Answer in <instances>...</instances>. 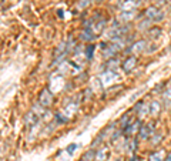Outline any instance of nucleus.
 <instances>
[{
    "mask_svg": "<svg viewBox=\"0 0 171 161\" xmlns=\"http://www.w3.org/2000/svg\"><path fill=\"white\" fill-rule=\"evenodd\" d=\"M52 100H53L52 93H49L47 90H44L40 94V103L43 104V106H49V104L52 103Z\"/></svg>",
    "mask_w": 171,
    "mask_h": 161,
    "instance_id": "nucleus-1",
    "label": "nucleus"
},
{
    "mask_svg": "<svg viewBox=\"0 0 171 161\" xmlns=\"http://www.w3.org/2000/svg\"><path fill=\"white\" fill-rule=\"evenodd\" d=\"M93 52H94V46H88L87 47V60L93 58Z\"/></svg>",
    "mask_w": 171,
    "mask_h": 161,
    "instance_id": "nucleus-3",
    "label": "nucleus"
},
{
    "mask_svg": "<svg viewBox=\"0 0 171 161\" xmlns=\"http://www.w3.org/2000/svg\"><path fill=\"white\" fill-rule=\"evenodd\" d=\"M136 66V58L134 57H128L127 60H125V63L123 64V69H124L125 71L130 70V67H134Z\"/></svg>",
    "mask_w": 171,
    "mask_h": 161,
    "instance_id": "nucleus-2",
    "label": "nucleus"
},
{
    "mask_svg": "<svg viewBox=\"0 0 171 161\" xmlns=\"http://www.w3.org/2000/svg\"><path fill=\"white\" fill-rule=\"evenodd\" d=\"M76 148H77V144H70V145L67 147V153H69V154H71Z\"/></svg>",
    "mask_w": 171,
    "mask_h": 161,
    "instance_id": "nucleus-4",
    "label": "nucleus"
}]
</instances>
